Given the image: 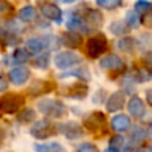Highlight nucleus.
I'll list each match as a JSON object with an SVG mask.
<instances>
[{
  "mask_svg": "<svg viewBox=\"0 0 152 152\" xmlns=\"http://www.w3.org/2000/svg\"><path fill=\"white\" fill-rule=\"evenodd\" d=\"M110 29H111V32L115 35H123L128 31L127 26L123 23V21H113V23L110 26Z\"/></svg>",
  "mask_w": 152,
  "mask_h": 152,
  "instance_id": "23",
  "label": "nucleus"
},
{
  "mask_svg": "<svg viewBox=\"0 0 152 152\" xmlns=\"http://www.w3.org/2000/svg\"><path fill=\"white\" fill-rule=\"evenodd\" d=\"M104 124H105V116L100 111H95V112H92L91 115L84 119L86 128H88L92 132H97L102 128H104Z\"/></svg>",
  "mask_w": 152,
  "mask_h": 152,
  "instance_id": "6",
  "label": "nucleus"
},
{
  "mask_svg": "<svg viewBox=\"0 0 152 152\" xmlns=\"http://www.w3.org/2000/svg\"><path fill=\"white\" fill-rule=\"evenodd\" d=\"M35 118H36L35 111L32 110V108H26V110H23L19 113L18 120L20 121V123H31L32 120H35Z\"/></svg>",
  "mask_w": 152,
  "mask_h": 152,
  "instance_id": "21",
  "label": "nucleus"
},
{
  "mask_svg": "<svg viewBox=\"0 0 152 152\" xmlns=\"http://www.w3.org/2000/svg\"><path fill=\"white\" fill-rule=\"evenodd\" d=\"M136 152H148V151L147 150H137Z\"/></svg>",
  "mask_w": 152,
  "mask_h": 152,
  "instance_id": "38",
  "label": "nucleus"
},
{
  "mask_svg": "<svg viewBox=\"0 0 152 152\" xmlns=\"http://www.w3.org/2000/svg\"><path fill=\"white\" fill-rule=\"evenodd\" d=\"M128 111L135 118H142L143 113H144V103H143V100L137 96H132L128 103Z\"/></svg>",
  "mask_w": 152,
  "mask_h": 152,
  "instance_id": "13",
  "label": "nucleus"
},
{
  "mask_svg": "<svg viewBox=\"0 0 152 152\" xmlns=\"http://www.w3.org/2000/svg\"><path fill=\"white\" fill-rule=\"evenodd\" d=\"M126 23L128 26L134 27V28H137L140 26V19H139V15H137L135 11H129L126 16Z\"/></svg>",
  "mask_w": 152,
  "mask_h": 152,
  "instance_id": "24",
  "label": "nucleus"
},
{
  "mask_svg": "<svg viewBox=\"0 0 152 152\" xmlns=\"http://www.w3.org/2000/svg\"><path fill=\"white\" fill-rule=\"evenodd\" d=\"M40 11H42L43 16L50 20H55L56 23H60L61 18V10L53 3H44L40 5Z\"/></svg>",
  "mask_w": 152,
  "mask_h": 152,
  "instance_id": "8",
  "label": "nucleus"
},
{
  "mask_svg": "<svg viewBox=\"0 0 152 152\" xmlns=\"http://www.w3.org/2000/svg\"><path fill=\"white\" fill-rule=\"evenodd\" d=\"M7 88V81L4 80V77H3V75L0 74V92L4 91V89Z\"/></svg>",
  "mask_w": 152,
  "mask_h": 152,
  "instance_id": "35",
  "label": "nucleus"
},
{
  "mask_svg": "<svg viewBox=\"0 0 152 152\" xmlns=\"http://www.w3.org/2000/svg\"><path fill=\"white\" fill-rule=\"evenodd\" d=\"M26 45H27V48H28V51H31V52H34V53H39L40 51L43 50V47H44L42 40L36 39V37L28 39L26 43Z\"/></svg>",
  "mask_w": 152,
  "mask_h": 152,
  "instance_id": "20",
  "label": "nucleus"
},
{
  "mask_svg": "<svg viewBox=\"0 0 152 152\" xmlns=\"http://www.w3.org/2000/svg\"><path fill=\"white\" fill-rule=\"evenodd\" d=\"M97 5H100L102 8H105V10H115V8L120 7L121 1H119V0H99Z\"/></svg>",
  "mask_w": 152,
  "mask_h": 152,
  "instance_id": "27",
  "label": "nucleus"
},
{
  "mask_svg": "<svg viewBox=\"0 0 152 152\" xmlns=\"http://www.w3.org/2000/svg\"><path fill=\"white\" fill-rule=\"evenodd\" d=\"M60 132L67 137L68 140H75L79 136H81V127L79 126L75 121H68V123H64L60 126Z\"/></svg>",
  "mask_w": 152,
  "mask_h": 152,
  "instance_id": "9",
  "label": "nucleus"
},
{
  "mask_svg": "<svg viewBox=\"0 0 152 152\" xmlns=\"http://www.w3.org/2000/svg\"><path fill=\"white\" fill-rule=\"evenodd\" d=\"M10 10H12V7H11L8 3H4V1H1L0 3V13H7V12H10Z\"/></svg>",
  "mask_w": 152,
  "mask_h": 152,
  "instance_id": "34",
  "label": "nucleus"
},
{
  "mask_svg": "<svg viewBox=\"0 0 152 152\" xmlns=\"http://www.w3.org/2000/svg\"><path fill=\"white\" fill-rule=\"evenodd\" d=\"M124 145V139L121 136H113L110 142V152H120Z\"/></svg>",
  "mask_w": 152,
  "mask_h": 152,
  "instance_id": "22",
  "label": "nucleus"
},
{
  "mask_svg": "<svg viewBox=\"0 0 152 152\" xmlns=\"http://www.w3.org/2000/svg\"><path fill=\"white\" fill-rule=\"evenodd\" d=\"M81 63V58L74 52H60L55 58V66L59 69H67Z\"/></svg>",
  "mask_w": 152,
  "mask_h": 152,
  "instance_id": "5",
  "label": "nucleus"
},
{
  "mask_svg": "<svg viewBox=\"0 0 152 152\" xmlns=\"http://www.w3.org/2000/svg\"><path fill=\"white\" fill-rule=\"evenodd\" d=\"M29 58V53L27 52L23 48H18V50L13 52V59H15L18 63H26Z\"/></svg>",
  "mask_w": 152,
  "mask_h": 152,
  "instance_id": "28",
  "label": "nucleus"
},
{
  "mask_svg": "<svg viewBox=\"0 0 152 152\" xmlns=\"http://www.w3.org/2000/svg\"><path fill=\"white\" fill-rule=\"evenodd\" d=\"M63 43L68 47H77L81 43V36L77 32H67L63 36Z\"/></svg>",
  "mask_w": 152,
  "mask_h": 152,
  "instance_id": "18",
  "label": "nucleus"
},
{
  "mask_svg": "<svg viewBox=\"0 0 152 152\" xmlns=\"http://www.w3.org/2000/svg\"><path fill=\"white\" fill-rule=\"evenodd\" d=\"M136 77L139 79V81H147V80H150V79L152 77L151 74L147 71V69H140L139 72H137V75H136Z\"/></svg>",
  "mask_w": 152,
  "mask_h": 152,
  "instance_id": "33",
  "label": "nucleus"
},
{
  "mask_svg": "<svg viewBox=\"0 0 152 152\" xmlns=\"http://www.w3.org/2000/svg\"><path fill=\"white\" fill-rule=\"evenodd\" d=\"M58 132L56 126H53L51 121L48 120H40L37 123L34 124V127L31 128L32 136H35L36 139H47L51 137Z\"/></svg>",
  "mask_w": 152,
  "mask_h": 152,
  "instance_id": "4",
  "label": "nucleus"
},
{
  "mask_svg": "<svg viewBox=\"0 0 152 152\" xmlns=\"http://www.w3.org/2000/svg\"><path fill=\"white\" fill-rule=\"evenodd\" d=\"M86 19L92 27H99L103 23V15L97 10H89Z\"/></svg>",
  "mask_w": 152,
  "mask_h": 152,
  "instance_id": "19",
  "label": "nucleus"
},
{
  "mask_svg": "<svg viewBox=\"0 0 152 152\" xmlns=\"http://www.w3.org/2000/svg\"><path fill=\"white\" fill-rule=\"evenodd\" d=\"M77 152H99V150L96 148V145L91 144V143H83L79 145Z\"/></svg>",
  "mask_w": 152,
  "mask_h": 152,
  "instance_id": "30",
  "label": "nucleus"
},
{
  "mask_svg": "<svg viewBox=\"0 0 152 152\" xmlns=\"http://www.w3.org/2000/svg\"><path fill=\"white\" fill-rule=\"evenodd\" d=\"M24 97L21 95L7 94L4 96H0V112L3 113H15L23 107Z\"/></svg>",
  "mask_w": 152,
  "mask_h": 152,
  "instance_id": "2",
  "label": "nucleus"
},
{
  "mask_svg": "<svg viewBox=\"0 0 152 152\" xmlns=\"http://www.w3.org/2000/svg\"><path fill=\"white\" fill-rule=\"evenodd\" d=\"M19 18H20V20L29 23V21H32L36 18V10L32 5H26V7H23L19 11Z\"/></svg>",
  "mask_w": 152,
  "mask_h": 152,
  "instance_id": "17",
  "label": "nucleus"
},
{
  "mask_svg": "<svg viewBox=\"0 0 152 152\" xmlns=\"http://www.w3.org/2000/svg\"><path fill=\"white\" fill-rule=\"evenodd\" d=\"M68 27L69 28H72V29H83V31H87L86 29V27L83 26V24H81V21L79 20V19H71V21H69L68 23Z\"/></svg>",
  "mask_w": 152,
  "mask_h": 152,
  "instance_id": "32",
  "label": "nucleus"
},
{
  "mask_svg": "<svg viewBox=\"0 0 152 152\" xmlns=\"http://www.w3.org/2000/svg\"><path fill=\"white\" fill-rule=\"evenodd\" d=\"M124 102H126V97H124L123 92H120V91L113 92L107 102V110L110 112H116V111L123 108Z\"/></svg>",
  "mask_w": 152,
  "mask_h": 152,
  "instance_id": "10",
  "label": "nucleus"
},
{
  "mask_svg": "<svg viewBox=\"0 0 152 152\" xmlns=\"http://www.w3.org/2000/svg\"><path fill=\"white\" fill-rule=\"evenodd\" d=\"M152 8V4L148 1H137L136 4H135V12H148V11H151Z\"/></svg>",
  "mask_w": 152,
  "mask_h": 152,
  "instance_id": "29",
  "label": "nucleus"
},
{
  "mask_svg": "<svg viewBox=\"0 0 152 152\" xmlns=\"http://www.w3.org/2000/svg\"><path fill=\"white\" fill-rule=\"evenodd\" d=\"M100 67L102 68H108V69H118L120 67H123V60L119 58L118 55H107L105 58H103L100 60Z\"/></svg>",
  "mask_w": 152,
  "mask_h": 152,
  "instance_id": "14",
  "label": "nucleus"
},
{
  "mask_svg": "<svg viewBox=\"0 0 152 152\" xmlns=\"http://www.w3.org/2000/svg\"><path fill=\"white\" fill-rule=\"evenodd\" d=\"M29 94H32L34 96H40V95L48 94L52 91V84L50 81L45 80H37L35 83H32V86L29 87Z\"/></svg>",
  "mask_w": 152,
  "mask_h": 152,
  "instance_id": "11",
  "label": "nucleus"
},
{
  "mask_svg": "<svg viewBox=\"0 0 152 152\" xmlns=\"http://www.w3.org/2000/svg\"><path fill=\"white\" fill-rule=\"evenodd\" d=\"M88 94V87L84 84H74L68 89V96L72 99H84Z\"/></svg>",
  "mask_w": 152,
  "mask_h": 152,
  "instance_id": "15",
  "label": "nucleus"
},
{
  "mask_svg": "<svg viewBox=\"0 0 152 152\" xmlns=\"http://www.w3.org/2000/svg\"><path fill=\"white\" fill-rule=\"evenodd\" d=\"M129 126H131V120L126 115H116L111 121V128L116 132L127 131L129 128Z\"/></svg>",
  "mask_w": 152,
  "mask_h": 152,
  "instance_id": "12",
  "label": "nucleus"
},
{
  "mask_svg": "<svg viewBox=\"0 0 152 152\" xmlns=\"http://www.w3.org/2000/svg\"><path fill=\"white\" fill-rule=\"evenodd\" d=\"M37 108L40 112L51 118H60L66 113V105L56 99H43L37 103Z\"/></svg>",
  "mask_w": 152,
  "mask_h": 152,
  "instance_id": "1",
  "label": "nucleus"
},
{
  "mask_svg": "<svg viewBox=\"0 0 152 152\" xmlns=\"http://www.w3.org/2000/svg\"><path fill=\"white\" fill-rule=\"evenodd\" d=\"M3 137H4V135L0 132V144H1V142H3Z\"/></svg>",
  "mask_w": 152,
  "mask_h": 152,
  "instance_id": "37",
  "label": "nucleus"
},
{
  "mask_svg": "<svg viewBox=\"0 0 152 152\" xmlns=\"http://www.w3.org/2000/svg\"><path fill=\"white\" fill-rule=\"evenodd\" d=\"M36 152H66L63 145L59 143H45V144H35Z\"/></svg>",
  "mask_w": 152,
  "mask_h": 152,
  "instance_id": "16",
  "label": "nucleus"
},
{
  "mask_svg": "<svg viewBox=\"0 0 152 152\" xmlns=\"http://www.w3.org/2000/svg\"><path fill=\"white\" fill-rule=\"evenodd\" d=\"M108 50V43L103 35H96V36H92L88 39L86 45V51L88 53L89 58L96 59L100 55L105 53Z\"/></svg>",
  "mask_w": 152,
  "mask_h": 152,
  "instance_id": "3",
  "label": "nucleus"
},
{
  "mask_svg": "<svg viewBox=\"0 0 152 152\" xmlns=\"http://www.w3.org/2000/svg\"><path fill=\"white\" fill-rule=\"evenodd\" d=\"M48 63H50V53H42L36 58L35 60V66L40 69H45L48 67Z\"/></svg>",
  "mask_w": 152,
  "mask_h": 152,
  "instance_id": "25",
  "label": "nucleus"
},
{
  "mask_svg": "<svg viewBox=\"0 0 152 152\" xmlns=\"http://www.w3.org/2000/svg\"><path fill=\"white\" fill-rule=\"evenodd\" d=\"M11 83L15 86H21L24 84L29 77V69L27 67H16V68L11 69V72L8 74Z\"/></svg>",
  "mask_w": 152,
  "mask_h": 152,
  "instance_id": "7",
  "label": "nucleus"
},
{
  "mask_svg": "<svg viewBox=\"0 0 152 152\" xmlns=\"http://www.w3.org/2000/svg\"><path fill=\"white\" fill-rule=\"evenodd\" d=\"M145 99H147L148 104L152 105V88H150V89L147 91V94H145Z\"/></svg>",
  "mask_w": 152,
  "mask_h": 152,
  "instance_id": "36",
  "label": "nucleus"
},
{
  "mask_svg": "<svg viewBox=\"0 0 152 152\" xmlns=\"http://www.w3.org/2000/svg\"><path fill=\"white\" fill-rule=\"evenodd\" d=\"M134 48V39L131 37H124L119 42V50L123 52H131Z\"/></svg>",
  "mask_w": 152,
  "mask_h": 152,
  "instance_id": "26",
  "label": "nucleus"
},
{
  "mask_svg": "<svg viewBox=\"0 0 152 152\" xmlns=\"http://www.w3.org/2000/svg\"><path fill=\"white\" fill-rule=\"evenodd\" d=\"M144 137H145V132L143 131V129H140V128L135 129V131L132 132V142H136V143L143 142Z\"/></svg>",
  "mask_w": 152,
  "mask_h": 152,
  "instance_id": "31",
  "label": "nucleus"
}]
</instances>
